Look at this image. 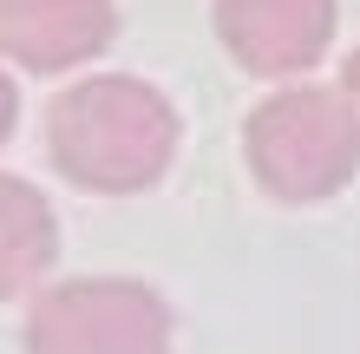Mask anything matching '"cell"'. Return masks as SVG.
Segmentation results:
<instances>
[{
	"label": "cell",
	"mask_w": 360,
	"mask_h": 354,
	"mask_svg": "<svg viewBox=\"0 0 360 354\" xmlns=\"http://www.w3.org/2000/svg\"><path fill=\"white\" fill-rule=\"evenodd\" d=\"M177 106L151 79L92 72L46 106V151L59 177L92 197H131L171 171L177 158Z\"/></svg>",
	"instance_id": "6da1fadb"
},
{
	"label": "cell",
	"mask_w": 360,
	"mask_h": 354,
	"mask_svg": "<svg viewBox=\"0 0 360 354\" xmlns=\"http://www.w3.org/2000/svg\"><path fill=\"white\" fill-rule=\"evenodd\" d=\"M243 151L275 203H328L360 171V112L334 86H282L249 112Z\"/></svg>",
	"instance_id": "7a4b0ae2"
},
{
	"label": "cell",
	"mask_w": 360,
	"mask_h": 354,
	"mask_svg": "<svg viewBox=\"0 0 360 354\" xmlns=\"http://www.w3.org/2000/svg\"><path fill=\"white\" fill-rule=\"evenodd\" d=\"M177 315L158 289L131 276H72L39 289L20 341L27 354H164Z\"/></svg>",
	"instance_id": "3957f363"
},
{
	"label": "cell",
	"mask_w": 360,
	"mask_h": 354,
	"mask_svg": "<svg viewBox=\"0 0 360 354\" xmlns=\"http://www.w3.org/2000/svg\"><path fill=\"white\" fill-rule=\"evenodd\" d=\"M334 20V0H217V39L256 79L308 72L328 53Z\"/></svg>",
	"instance_id": "277c9868"
},
{
	"label": "cell",
	"mask_w": 360,
	"mask_h": 354,
	"mask_svg": "<svg viewBox=\"0 0 360 354\" xmlns=\"http://www.w3.org/2000/svg\"><path fill=\"white\" fill-rule=\"evenodd\" d=\"M118 33V0H0V59L27 72H72Z\"/></svg>",
	"instance_id": "5b68a950"
},
{
	"label": "cell",
	"mask_w": 360,
	"mask_h": 354,
	"mask_svg": "<svg viewBox=\"0 0 360 354\" xmlns=\"http://www.w3.org/2000/svg\"><path fill=\"white\" fill-rule=\"evenodd\" d=\"M53 256H59L53 203L39 197L27 177L0 171V302L27 296V289L53 269Z\"/></svg>",
	"instance_id": "8992f818"
},
{
	"label": "cell",
	"mask_w": 360,
	"mask_h": 354,
	"mask_svg": "<svg viewBox=\"0 0 360 354\" xmlns=\"http://www.w3.org/2000/svg\"><path fill=\"white\" fill-rule=\"evenodd\" d=\"M13 125H20V92H13V79H7V66H0V144L13 138Z\"/></svg>",
	"instance_id": "52a82bcc"
},
{
	"label": "cell",
	"mask_w": 360,
	"mask_h": 354,
	"mask_svg": "<svg viewBox=\"0 0 360 354\" xmlns=\"http://www.w3.org/2000/svg\"><path fill=\"white\" fill-rule=\"evenodd\" d=\"M341 92H347V106L360 112V46H354V59H347V72H341Z\"/></svg>",
	"instance_id": "ba28073f"
}]
</instances>
